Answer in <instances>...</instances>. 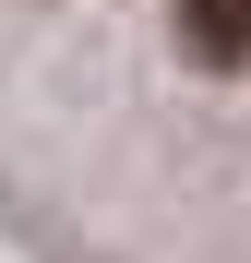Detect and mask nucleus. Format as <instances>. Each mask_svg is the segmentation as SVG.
Segmentation results:
<instances>
[{
	"label": "nucleus",
	"instance_id": "f257e3e1",
	"mask_svg": "<svg viewBox=\"0 0 251 263\" xmlns=\"http://www.w3.org/2000/svg\"><path fill=\"white\" fill-rule=\"evenodd\" d=\"M167 12H180V48L203 72H239L251 60V0H167Z\"/></svg>",
	"mask_w": 251,
	"mask_h": 263
}]
</instances>
